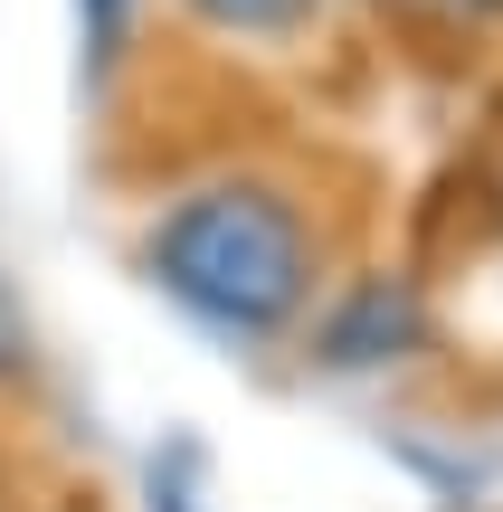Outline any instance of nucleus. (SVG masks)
I'll list each match as a JSON object with an SVG mask.
<instances>
[{"mask_svg": "<svg viewBox=\"0 0 503 512\" xmlns=\"http://www.w3.org/2000/svg\"><path fill=\"white\" fill-rule=\"evenodd\" d=\"M143 266L209 332L276 342L304 313V294H314V228L266 181H209V190H181L143 228Z\"/></svg>", "mask_w": 503, "mask_h": 512, "instance_id": "obj_1", "label": "nucleus"}, {"mask_svg": "<svg viewBox=\"0 0 503 512\" xmlns=\"http://www.w3.org/2000/svg\"><path fill=\"white\" fill-rule=\"evenodd\" d=\"M390 342H409V294H390V285H361L352 304L323 323V361H342V370L390 361Z\"/></svg>", "mask_w": 503, "mask_h": 512, "instance_id": "obj_2", "label": "nucleus"}, {"mask_svg": "<svg viewBox=\"0 0 503 512\" xmlns=\"http://www.w3.org/2000/svg\"><path fill=\"white\" fill-rule=\"evenodd\" d=\"M314 10L323 0H190V19H209V29H228V38H295Z\"/></svg>", "mask_w": 503, "mask_h": 512, "instance_id": "obj_3", "label": "nucleus"}, {"mask_svg": "<svg viewBox=\"0 0 503 512\" xmlns=\"http://www.w3.org/2000/svg\"><path fill=\"white\" fill-rule=\"evenodd\" d=\"M76 10H86V57L105 67V57L124 48V19H133V0H76Z\"/></svg>", "mask_w": 503, "mask_h": 512, "instance_id": "obj_4", "label": "nucleus"}, {"mask_svg": "<svg viewBox=\"0 0 503 512\" xmlns=\"http://www.w3.org/2000/svg\"><path fill=\"white\" fill-rule=\"evenodd\" d=\"M29 361V323H19V304H10V285H0V380Z\"/></svg>", "mask_w": 503, "mask_h": 512, "instance_id": "obj_5", "label": "nucleus"}, {"mask_svg": "<svg viewBox=\"0 0 503 512\" xmlns=\"http://www.w3.org/2000/svg\"><path fill=\"white\" fill-rule=\"evenodd\" d=\"M428 10H447V19H494L503 0H428Z\"/></svg>", "mask_w": 503, "mask_h": 512, "instance_id": "obj_6", "label": "nucleus"}]
</instances>
